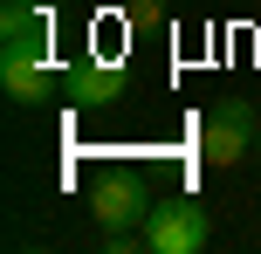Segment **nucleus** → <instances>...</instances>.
Instances as JSON below:
<instances>
[{
    "label": "nucleus",
    "mask_w": 261,
    "mask_h": 254,
    "mask_svg": "<svg viewBox=\"0 0 261 254\" xmlns=\"http://www.w3.org/2000/svg\"><path fill=\"white\" fill-rule=\"evenodd\" d=\"M254 131H261V117H254L248 96H220V103L206 110V124H199V151H206V165H241V158L254 151Z\"/></svg>",
    "instance_id": "f257e3e1"
},
{
    "label": "nucleus",
    "mask_w": 261,
    "mask_h": 254,
    "mask_svg": "<svg viewBox=\"0 0 261 254\" xmlns=\"http://www.w3.org/2000/svg\"><path fill=\"white\" fill-rule=\"evenodd\" d=\"M151 186H144L138 172H103L90 186V213H96V227L103 234H144V213H151Z\"/></svg>",
    "instance_id": "f03ea898"
},
{
    "label": "nucleus",
    "mask_w": 261,
    "mask_h": 254,
    "mask_svg": "<svg viewBox=\"0 0 261 254\" xmlns=\"http://www.w3.org/2000/svg\"><path fill=\"white\" fill-rule=\"evenodd\" d=\"M206 234H213V220H206L199 200H158L144 213V247L151 254H199Z\"/></svg>",
    "instance_id": "7ed1b4c3"
},
{
    "label": "nucleus",
    "mask_w": 261,
    "mask_h": 254,
    "mask_svg": "<svg viewBox=\"0 0 261 254\" xmlns=\"http://www.w3.org/2000/svg\"><path fill=\"white\" fill-rule=\"evenodd\" d=\"M0 90L14 103H41V96H62V69L48 62V48H0Z\"/></svg>",
    "instance_id": "20e7f679"
},
{
    "label": "nucleus",
    "mask_w": 261,
    "mask_h": 254,
    "mask_svg": "<svg viewBox=\"0 0 261 254\" xmlns=\"http://www.w3.org/2000/svg\"><path fill=\"white\" fill-rule=\"evenodd\" d=\"M62 96L76 110H110L124 96V62L117 55H83V62L62 69Z\"/></svg>",
    "instance_id": "39448f33"
},
{
    "label": "nucleus",
    "mask_w": 261,
    "mask_h": 254,
    "mask_svg": "<svg viewBox=\"0 0 261 254\" xmlns=\"http://www.w3.org/2000/svg\"><path fill=\"white\" fill-rule=\"evenodd\" d=\"M48 27L41 0H0V48H48Z\"/></svg>",
    "instance_id": "423d86ee"
},
{
    "label": "nucleus",
    "mask_w": 261,
    "mask_h": 254,
    "mask_svg": "<svg viewBox=\"0 0 261 254\" xmlns=\"http://www.w3.org/2000/svg\"><path fill=\"white\" fill-rule=\"evenodd\" d=\"M158 21H165L158 0H130V27H158Z\"/></svg>",
    "instance_id": "0eeeda50"
},
{
    "label": "nucleus",
    "mask_w": 261,
    "mask_h": 254,
    "mask_svg": "<svg viewBox=\"0 0 261 254\" xmlns=\"http://www.w3.org/2000/svg\"><path fill=\"white\" fill-rule=\"evenodd\" d=\"M254 158H261V131H254Z\"/></svg>",
    "instance_id": "6e6552de"
}]
</instances>
